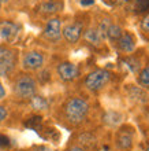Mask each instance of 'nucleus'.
Instances as JSON below:
<instances>
[{
  "instance_id": "obj_9",
  "label": "nucleus",
  "mask_w": 149,
  "mask_h": 151,
  "mask_svg": "<svg viewBox=\"0 0 149 151\" xmlns=\"http://www.w3.org/2000/svg\"><path fill=\"white\" fill-rule=\"evenodd\" d=\"M15 68V54L7 50L0 56V76H8Z\"/></svg>"
},
{
  "instance_id": "obj_3",
  "label": "nucleus",
  "mask_w": 149,
  "mask_h": 151,
  "mask_svg": "<svg viewBox=\"0 0 149 151\" xmlns=\"http://www.w3.org/2000/svg\"><path fill=\"white\" fill-rule=\"evenodd\" d=\"M111 80V73L106 69H97L86 76L85 78V87L92 92H97L106 87Z\"/></svg>"
},
{
  "instance_id": "obj_25",
  "label": "nucleus",
  "mask_w": 149,
  "mask_h": 151,
  "mask_svg": "<svg viewBox=\"0 0 149 151\" xmlns=\"http://www.w3.org/2000/svg\"><path fill=\"white\" fill-rule=\"evenodd\" d=\"M68 151H85L82 147H79V146H74V147H71Z\"/></svg>"
},
{
  "instance_id": "obj_6",
  "label": "nucleus",
  "mask_w": 149,
  "mask_h": 151,
  "mask_svg": "<svg viewBox=\"0 0 149 151\" xmlns=\"http://www.w3.org/2000/svg\"><path fill=\"white\" fill-rule=\"evenodd\" d=\"M44 36L49 41H59L62 37V22L59 18H52L47 22V26L44 29Z\"/></svg>"
},
{
  "instance_id": "obj_20",
  "label": "nucleus",
  "mask_w": 149,
  "mask_h": 151,
  "mask_svg": "<svg viewBox=\"0 0 149 151\" xmlns=\"http://www.w3.org/2000/svg\"><path fill=\"white\" fill-rule=\"evenodd\" d=\"M141 28H142V30H144V32L149 33V14H146V15L142 18V21H141Z\"/></svg>"
},
{
  "instance_id": "obj_7",
  "label": "nucleus",
  "mask_w": 149,
  "mask_h": 151,
  "mask_svg": "<svg viewBox=\"0 0 149 151\" xmlns=\"http://www.w3.org/2000/svg\"><path fill=\"white\" fill-rule=\"evenodd\" d=\"M62 36L68 43H71V44L77 43L81 39V36H82V25L79 24V22H73V24L66 25L62 29Z\"/></svg>"
},
{
  "instance_id": "obj_17",
  "label": "nucleus",
  "mask_w": 149,
  "mask_h": 151,
  "mask_svg": "<svg viewBox=\"0 0 149 151\" xmlns=\"http://www.w3.org/2000/svg\"><path fill=\"white\" fill-rule=\"evenodd\" d=\"M130 98L135 99L137 102H146V95L142 88H138V87H131L130 88Z\"/></svg>"
},
{
  "instance_id": "obj_18",
  "label": "nucleus",
  "mask_w": 149,
  "mask_h": 151,
  "mask_svg": "<svg viewBox=\"0 0 149 151\" xmlns=\"http://www.w3.org/2000/svg\"><path fill=\"white\" fill-rule=\"evenodd\" d=\"M138 83L142 88H149V66L144 68L138 74Z\"/></svg>"
},
{
  "instance_id": "obj_14",
  "label": "nucleus",
  "mask_w": 149,
  "mask_h": 151,
  "mask_svg": "<svg viewBox=\"0 0 149 151\" xmlns=\"http://www.w3.org/2000/svg\"><path fill=\"white\" fill-rule=\"evenodd\" d=\"M122 28L119 26V25H115V24H111L110 26H108V29H107V35L106 36L108 37V39H111V40H116L118 41L119 40V37L122 36Z\"/></svg>"
},
{
  "instance_id": "obj_15",
  "label": "nucleus",
  "mask_w": 149,
  "mask_h": 151,
  "mask_svg": "<svg viewBox=\"0 0 149 151\" xmlns=\"http://www.w3.org/2000/svg\"><path fill=\"white\" fill-rule=\"evenodd\" d=\"M62 7L59 3H55V1H47V3H43L40 6V11L44 12V14H53V12L59 11V8Z\"/></svg>"
},
{
  "instance_id": "obj_22",
  "label": "nucleus",
  "mask_w": 149,
  "mask_h": 151,
  "mask_svg": "<svg viewBox=\"0 0 149 151\" xmlns=\"http://www.w3.org/2000/svg\"><path fill=\"white\" fill-rule=\"evenodd\" d=\"M6 117H7V109L3 107V106H0V122L4 121Z\"/></svg>"
},
{
  "instance_id": "obj_21",
  "label": "nucleus",
  "mask_w": 149,
  "mask_h": 151,
  "mask_svg": "<svg viewBox=\"0 0 149 151\" xmlns=\"http://www.w3.org/2000/svg\"><path fill=\"white\" fill-rule=\"evenodd\" d=\"M8 146H10V142H8V139L4 135H0V150H3V148L8 147Z\"/></svg>"
},
{
  "instance_id": "obj_11",
  "label": "nucleus",
  "mask_w": 149,
  "mask_h": 151,
  "mask_svg": "<svg viewBox=\"0 0 149 151\" xmlns=\"http://www.w3.org/2000/svg\"><path fill=\"white\" fill-rule=\"evenodd\" d=\"M18 33V26L14 22L10 21H4L0 24V37L3 40H12Z\"/></svg>"
},
{
  "instance_id": "obj_13",
  "label": "nucleus",
  "mask_w": 149,
  "mask_h": 151,
  "mask_svg": "<svg viewBox=\"0 0 149 151\" xmlns=\"http://www.w3.org/2000/svg\"><path fill=\"white\" fill-rule=\"evenodd\" d=\"M122 119H123V115L118 111H107L103 117V121L108 125V127H118L119 124L122 122Z\"/></svg>"
},
{
  "instance_id": "obj_16",
  "label": "nucleus",
  "mask_w": 149,
  "mask_h": 151,
  "mask_svg": "<svg viewBox=\"0 0 149 151\" xmlns=\"http://www.w3.org/2000/svg\"><path fill=\"white\" fill-rule=\"evenodd\" d=\"M30 104H31V107L36 109V110H45L48 107L47 100L44 99L43 96H37V95H34L30 99Z\"/></svg>"
},
{
  "instance_id": "obj_2",
  "label": "nucleus",
  "mask_w": 149,
  "mask_h": 151,
  "mask_svg": "<svg viewBox=\"0 0 149 151\" xmlns=\"http://www.w3.org/2000/svg\"><path fill=\"white\" fill-rule=\"evenodd\" d=\"M14 92L21 99H31L37 92V83L29 74H22L14 83Z\"/></svg>"
},
{
  "instance_id": "obj_5",
  "label": "nucleus",
  "mask_w": 149,
  "mask_h": 151,
  "mask_svg": "<svg viewBox=\"0 0 149 151\" xmlns=\"http://www.w3.org/2000/svg\"><path fill=\"white\" fill-rule=\"evenodd\" d=\"M133 137H134V132L131 128L129 127H123L120 128L116 133V146L119 150L122 151H129L133 146Z\"/></svg>"
},
{
  "instance_id": "obj_8",
  "label": "nucleus",
  "mask_w": 149,
  "mask_h": 151,
  "mask_svg": "<svg viewBox=\"0 0 149 151\" xmlns=\"http://www.w3.org/2000/svg\"><path fill=\"white\" fill-rule=\"evenodd\" d=\"M58 74L63 81H73L78 77L79 69L77 68V65L71 62H63L58 66Z\"/></svg>"
},
{
  "instance_id": "obj_26",
  "label": "nucleus",
  "mask_w": 149,
  "mask_h": 151,
  "mask_svg": "<svg viewBox=\"0 0 149 151\" xmlns=\"http://www.w3.org/2000/svg\"><path fill=\"white\" fill-rule=\"evenodd\" d=\"M7 1H8V0H0V3H1V4H3V3H7Z\"/></svg>"
},
{
  "instance_id": "obj_4",
  "label": "nucleus",
  "mask_w": 149,
  "mask_h": 151,
  "mask_svg": "<svg viewBox=\"0 0 149 151\" xmlns=\"http://www.w3.org/2000/svg\"><path fill=\"white\" fill-rule=\"evenodd\" d=\"M44 65V56L43 54H40L37 51H30V52H26L22 58V66L24 69L26 70H38V69L43 68Z\"/></svg>"
},
{
  "instance_id": "obj_10",
  "label": "nucleus",
  "mask_w": 149,
  "mask_h": 151,
  "mask_svg": "<svg viewBox=\"0 0 149 151\" xmlns=\"http://www.w3.org/2000/svg\"><path fill=\"white\" fill-rule=\"evenodd\" d=\"M118 47L120 51L126 52V54H129V52H133L135 50V40L134 37L127 32H123L122 33V36L119 37L118 40Z\"/></svg>"
},
{
  "instance_id": "obj_1",
  "label": "nucleus",
  "mask_w": 149,
  "mask_h": 151,
  "mask_svg": "<svg viewBox=\"0 0 149 151\" xmlns=\"http://www.w3.org/2000/svg\"><path fill=\"white\" fill-rule=\"evenodd\" d=\"M89 113V103L82 98H71L64 106V115L68 122L78 125L86 118Z\"/></svg>"
},
{
  "instance_id": "obj_19",
  "label": "nucleus",
  "mask_w": 149,
  "mask_h": 151,
  "mask_svg": "<svg viewBox=\"0 0 149 151\" xmlns=\"http://www.w3.org/2000/svg\"><path fill=\"white\" fill-rule=\"evenodd\" d=\"M149 8V0H137L134 4V10L137 12H142L146 11Z\"/></svg>"
},
{
  "instance_id": "obj_27",
  "label": "nucleus",
  "mask_w": 149,
  "mask_h": 151,
  "mask_svg": "<svg viewBox=\"0 0 149 151\" xmlns=\"http://www.w3.org/2000/svg\"><path fill=\"white\" fill-rule=\"evenodd\" d=\"M145 151H149V147H148V148H146V150H145Z\"/></svg>"
},
{
  "instance_id": "obj_28",
  "label": "nucleus",
  "mask_w": 149,
  "mask_h": 151,
  "mask_svg": "<svg viewBox=\"0 0 149 151\" xmlns=\"http://www.w3.org/2000/svg\"><path fill=\"white\" fill-rule=\"evenodd\" d=\"M0 8H1V3H0Z\"/></svg>"
},
{
  "instance_id": "obj_23",
  "label": "nucleus",
  "mask_w": 149,
  "mask_h": 151,
  "mask_svg": "<svg viewBox=\"0 0 149 151\" xmlns=\"http://www.w3.org/2000/svg\"><path fill=\"white\" fill-rule=\"evenodd\" d=\"M79 4H81V6H83V7H88V6L94 4V0H79Z\"/></svg>"
},
{
  "instance_id": "obj_12",
  "label": "nucleus",
  "mask_w": 149,
  "mask_h": 151,
  "mask_svg": "<svg viewBox=\"0 0 149 151\" xmlns=\"http://www.w3.org/2000/svg\"><path fill=\"white\" fill-rule=\"evenodd\" d=\"M83 37L86 40V43H89L90 45H94V47H98V45L101 44L103 39H104V37L100 35V32L94 28L88 29L86 32H85V35H83Z\"/></svg>"
},
{
  "instance_id": "obj_24",
  "label": "nucleus",
  "mask_w": 149,
  "mask_h": 151,
  "mask_svg": "<svg viewBox=\"0 0 149 151\" xmlns=\"http://www.w3.org/2000/svg\"><path fill=\"white\" fill-rule=\"evenodd\" d=\"M4 96H6V89H4L3 84H1V81H0V99H3Z\"/></svg>"
}]
</instances>
